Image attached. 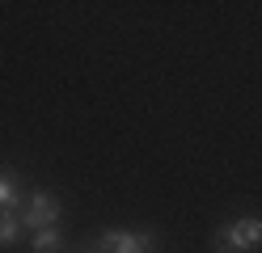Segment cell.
<instances>
[{
    "label": "cell",
    "instance_id": "1",
    "mask_svg": "<svg viewBox=\"0 0 262 253\" xmlns=\"http://www.w3.org/2000/svg\"><path fill=\"white\" fill-rule=\"evenodd\" d=\"M254 249H262V219L258 215H241L211 236V253H254Z\"/></svg>",
    "mask_w": 262,
    "mask_h": 253
},
{
    "label": "cell",
    "instance_id": "5",
    "mask_svg": "<svg viewBox=\"0 0 262 253\" xmlns=\"http://www.w3.org/2000/svg\"><path fill=\"white\" fill-rule=\"evenodd\" d=\"M21 211H0V249H13L21 241Z\"/></svg>",
    "mask_w": 262,
    "mask_h": 253
},
{
    "label": "cell",
    "instance_id": "6",
    "mask_svg": "<svg viewBox=\"0 0 262 253\" xmlns=\"http://www.w3.org/2000/svg\"><path fill=\"white\" fill-rule=\"evenodd\" d=\"M30 253H63V232L59 228L30 232Z\"/></svg>",
    "mask_w": 262,
    "mask_h": 253
},
{
    "label": "cell",
    "instance_id": "2",
    "mask_svg": "<svg viewBox=\"0 0 262 253\" xmlns=\"http://www.w3.org/2000/svg\"><path fill=\"white\" fill-rule=\"evenodd\" d=\"M59 211H63V202L51 190H34L26 198V207H21V228H30V232L59 228Z\"/></svg>",
    "mask_w": 262,
    "mask_h": 253
},
{
    "label": "cell",
    "instance_id": "4",
    "mask_svg": "<svg viewBox=\"0 0 262 253\" xmlns=\"http://www.w3.org/2000/svg\"><path fill=\"white\" fill-rule=\"evenodd\" d=\"M26 207V194H21V181L13 169H0V211H21Z\"/></svg>",
    "mask_w": 262,
    "mask_h": 253
},
{
    "label": "cell",
    "instance_id": "3",
    "mask_svg": "<svg viewBox=\"0 0 262 253\" xmlns=\"http://www.w3.org/2000/svg\"><path fill=\"white\" fill-rule=\"evenodd\" d=\"M93 249L97 253H157V236L152 232H119V228H110V232H97Z\"/></svg>",
    "mask_w": 262,
    "mask_h": 253
}]
</instances>
